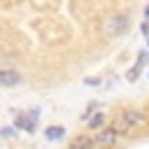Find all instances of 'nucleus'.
I'll use <instances>...</instances> for the list:
<instances>
[{"instance_id":"nucleus-1","label":"nucleus","mask_w":149,"mask_h":149,"mask_svg":"<svg viewBox=\"0 0 149 149\" xmlns=\"http://www.w3.org/2000/svg\"><path fill=\"white\" fill-rule=\"evenodd\" d=\"M128 26H130V21H128L126 14H114V16H109V19L102 23V30H105V35H109V37H119L121 33L128 30Z\"/></svg>"},{"instance_id":"nucleus-3","label":"nucleus","mask_w":149,"mask_h":149,"mask_svg":"<svg viewBox=\"0 0 149 149\" xmlns=\"http://www.w3.org/2000/svg\"><path fill=\"white\" fill-rule=\"evenodd\" d=\"M21 81V74L16 70H0V86H16Z\"/></svg>"},{"instance_id":"nucleus-10","label":"nucleus","mask_w":149,"mask_h":149,"mask_svg":"<svg viewBox=\"0 0 149 149\" xmlns=\"http://www.w3.org/2000/svg\"><path fill=\"white\" fill-rule=\"evenodd\" d=\"M0 135H2V137H12V135H14V128H9V126H7V128H2V130H0Z\"/></svg>"},{"instance_id":"nucleus-4","label":"nucleus","mask_w":149,"mask_h":149,"mask_svg":"<svg viewBox=\"0 0 149 149\" xmlns=\"http://www.w3.org/2000/svg\"><path fill=\"white\" fill-rule=\"evenodd\" d=\"M121 121H123V128H128V126H140V123H142V114L135 112V109H128V112H123Z\"/></svg>"},{"instance_id":"nucleus-5","label":"nucleus","mask_w":149,"mask_h":149,"mask_svg":"<svg viewBox=\"0 0 149 149\" xmlns=\"http://www.w3.org/2000/svg\"><path fill=\"white\" fill-rule=\"evenodd\" d=\"M70 149H93V140L88 135H77L70 142Z\"/></svg>"},{"instance_id":"nucleus-7","label":"nucleus","mask_w":149,"mask_h":149,"mask_svg":"<svg viewBox=\"0 0 149 149\" xmlns=\"http://www.w3.org/2000/svg\"><path fill=\"white\" fill-rule=\"evenodd\" d=\"M140 68H142L140 63H137L135 68H130V70H128V74H126V79H128V81H135V79H137V72H140Z\"/></svg>"},{"instance_id":"nucleus-8","label":"nucleus","mask_w":149,"mask_h":149,"mask_svg":"<svg viewBox=\"0 0 149 149\" xmlns=\"http://www.w3.org/2000/svg\"><path fill=\"white\" fill-rule=\"evenodd\" d=\"M100 123H102V112H98L93 119H88V126H91V128H98Z\"/></svg>"},{"instance_id":"nucleus-6","label":"nucleus","mask_w":149,"mask_h":149,"mask_svg":"<svg viewBox=\"0 0 149 149\" xmlns=\"http://www.w3.org/2000/svg\"><path fill=\"white\" fill-rule=\"evenodd\" d=\"M44 135H47V140H61V137L65 135V128H63V126H49V128L44 130Z\"/></svg>"},{"instance_id":"nucleus-9","label":"nucleus","mask_w":149,"mask_h":149,"mask_svg":"<svg viewBox=\"0 0 149 149\" xmlns=\"http://www.w3.org/2000/svg\"><path fill=\"white\" fill-rule=\"evenodd\" d=\"M28 119H30V121L35 123V121L40 119V109H30V112H28Z\"/></svg>"},{"instance_id":"nucleus-2","label":"nucleus","mask_w":149,"mask_h":149,"mask_svg":"<svg viewBox=\"0 0 149 149\" xmlns=\"http://www.w3.org/2000/svg\"><path fill=\"white\" fill-rule=\"evenodd\" d=\"M116 137H119V130H116V128H105V130H98L95 142L102 144V147H109V144L116 142Z\"/></svg>"}]
</instances>
